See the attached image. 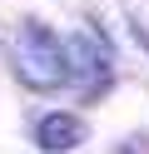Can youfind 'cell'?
Here are the masks:
<instances>
[{
  "instance_id": "1",
  "label": "cell",
  "mask_w": 149,
  "mask_h": 154,
  "mask_svg": "<svg viewBox=\"0 0 149 154\" xmlns=\"http://www.w3.org/2000/svg\"><path fill=\"white\" fill-rule=\"evenodd\" d=\"M10 60H15V80L35 94H55L70 85V65H65V40L40 20H20L15 40H10Z\"/></svg>"
},
{
  "instance_id": "2",
  "label": "cell",
  "mask_w": 149,
  "mask_h": 154,
  "mask_svg": "<svg viewBox=\"0 0 149 154\" xmlns=\"http://www.w3.org/2000/svg\"><path fill=\"white\" fill-rule=\"evenodd\" d=\"M65 65H70V85H85V94H95L99 85L109 80V70H114V45H109V35L99 30V25L70 35L65 40Z\"/></svg>"
},
{
  "instance_id": "3",
  "label": "cell",
  "mask_w": 149,
  "mask_h": 154,
  "mask_svg": "<svg viewBox=\"0 0 149 154\" xmlns=\"http://www.w3.org/2000/svg\"><path fill=\"white\" fill-rule=\"evenodd\" d=\"M85 119H79L75 109H50L45 119L35 124V144L45 154H70V149H79V144H85Z\"/></svg>"
},
{
  "instance_id": "4",
  "label": "cell",
  "mask_w": 149,
  "mask_h": 154,
  "mask_svg": "<svg viewBox=\"0 0 149 154\" xmlns=\"http://www.w3.org/2000/svg\"><path fill=\"white\" fill-rule=\"evenodd\" d=\"M109 154H149V139H124L119 149H109Z\"/></svg>"
}]
</instances>
